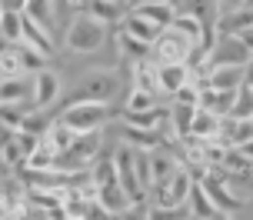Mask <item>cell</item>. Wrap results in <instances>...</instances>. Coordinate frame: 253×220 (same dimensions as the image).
Returning a JSON list of instances; mask_svg holds the SVG:
<instances>
[{
  "label": "cell",
  "mask_w": 253,
  "mask_h": 220,
  "mask_svg": "<svg viewBox=\"0 0 253 220\" xmlns=\"http://www.w3.org/2000/svg\"><path fill=\"white\" fill-rule=\"evenodd\" d=\"M193 183H197L193 170L180 164V167L173 170V174H170V177H167L160 187H153V190H150V204H164V207H183V204L190 200Z\"/></svg>",
  "instance_id": "cell-4"
},
{
  "label": "cell",
  "mask_w": 253,
  "mask_h": 220,
  "mask_svg": "<svg viewBox=\"0 0 253 220\" xmlns=\"http://www.w3.org/2000/svg\"><path fill=\"white\" fill-rule=\"evenodd\" d=\"M124 143L126 147H133V150H143V154H150L160 147V133H153V130H143V127H130L126 124L124 130Z\"/></svg>",
  "instance_id": "cell-24"
},
{
  "label": "cell",
  "mask_w": 253,
  "mask_h": 220,
  "mask_svg": "<svg viewBox=\"0 0 253 220\" xmlns=\"http://www.w3.org/2000/svg\"><path fill=\"white\" fill-rule=\"evenodd\" d=\"M130 87H140V90H150V93H157V97H164V90H160V64H157L153 57L133 60Z\"/></svg>",
  "instance_id": "cell-11"
},
{
  "label": "cell",
  "mask_w": 253,
  "mask_h": 220,
  "mask_svg": "<svg viewBox=\"0 0 253 220\" xmlns=\"http://www.w3.org/2000/svg\"><path fill=\"white\" fill-rule=\"evenodd\" d=\"M117 90H120V77L117 74H110V70H93L84 93L93 97V100H114Z\"/></svg>",
  "instance_id": "cell-16"
},
{
  "label": "cell",
  "mask_w": 253,
  "mask_h": 220,
  "mask_svg": "<svg viewBox=\"0 0 253 220\" xmlns=\"http://www.w3.org/2000/svg\"><path fill=\"white\" fill-rule=\"evenodd\" d=\"M30 77H34V107H43L47 110L60 97V77L53 70H47V67L37 70V74H30Z\"/></svg>",
  "instance_id": "cell-12"
},
{
  "label": "cell",
  "mask_w": 253,
  "mask_h": 220,
  "mask_svg": "<svg viewBox=\"0 0 253 220\" xmlns=\"http://www.w3.org/2000/svg\"><path fill=\"white\" fill-rule=\"evenodd\" d=\"M97 204H100L103 210H110V214H117V217H124V214H130V197H126V190L120 187V183H107V187H97Z\"/></svg>",
  "instance_id": "cell-18"
},
{
  "label": "cell",
  "mask_w": 253,
  "mask_h": 220,
  "mask_svg": "<svg viewBox=\"0 0 253 220\" xmlns=\"http://www.w3.org/2000/svg\"><path fill=\"white\" fill-rule=\"evenodd\" d=\"M133 13H140L143 20H150L153 27H160V30H167V27L173 24V17H177V3H173V0H150V3H143V7H137Z\"/></svg>",
  "instance_id": "cell-17"
},
{
  "label": "cell",
  "mask_w": 253,
  "mask_h": 220,
  "mask_svg": "<svg viewBox=\"0 0 253 220\" xmlns=\"http://www.w3.org/2000/svg\"><path fill=\"white\" fill-rule=\"evenodd\" d=\"M187 84H193L190 64H160V90H164V97H173Z\"/></svg>",
  "instance_id": "cell-14"
},
{
  "label": "cell",
  "mask_w": 253,
  "mask_h": 220,
  "mask_svg": "<svg viewBox=\"0 0 253 220\" xmlns=\"http://www.w3.org/2000/svg\"><path fill=\"white\" fill-rule=\"evenodd\" d=\"M237 150H240V157L253 167V137H250V140H243V143H237Z\"/></svg>",
  "instance_id": "cell-37"
},
{
  "label": "cell",
  "mask_w": 253,
  "mask_h": 220,
  "mask_svg": "<svg viewBox=\"0 0 253 220\" xmlns=\"http://www.w3.org/2000/svg\"><path fill=\"white\" fill-rule=\"evenodd\" d=\"M60 220H87V217H80V214H63Z\"/></svg>",
  "instance_id": "cell-42"
},
{
  "label": "cell",
  "mask_w": 253,
  "mask_h": 220,
  "mask_svg": "<svg viewBox=\"0 0 253 220\" xmlns=\"http://www.w3.org/2000/svg\"><path fill=\"white\" fill-rule=\"evenodd\" d=\"M120 27H124L126 34H133V37H140V40H147V44H153L157 40V34H160V27H153L150 20H143L140 13H126L124 20H120Z\"/></svg>",
  "instance_id": "cell-25"
},
{
  "label": "cell",
  "mask_w": 253,
  "mask_h": 220,
  "mask_svg": "<svg viewBox=\"0 0 253 220\" xmlns=\"http://www.w3.org/2000/svg\"><path fill=\"white\" fill-rule=\"evenodd\" d=\"M153 107H160V97L157 93L130 87V93H126V114H143V110H153Z\"/></svg>",
  "instance_id": "cell-29"
},
{
  "label": "cell",
  "mask_w": 253,
  "mask_h": 220,
  "mask_svg": "<svg viewBox=\"0 0 253 220\" xmlns=\"http://www.w3.org/2000/svg\"><path fill=\"white\" fill-rule=\"evenodd\" d=\"M20 47V64H24V74H37V70H43L47 67V57L43 53H37L34 47H27V44H17Z\"/></svg>",
  "instance_id": "cell-35"
},
{
  "label": "cell",
  "mask_w": 253,
  "mask_h": 220,
  "mask_svg": "<svg viewBox=\"0 0 253 220\" xmlns=\"http://www.w3.org/2000/svg\"><path fill=\"white\" fill-rule=\"evenodd\" d=\"M193 114H197V104H180V100L170 104V130H173V137H177V140L190 133Z\"/></svg>",
  "instance_id": "cell-22"
},
{
  "label": "cell",
  "mask_w": 253,
  "mask_h": 220,
  "mask_svg": "<svg viewBox=\"0 0 253 220\" xmlns=\"http://www.w3.org/2000/svg\"><path fill=\"white\" fill-rule=\"evenodd\" d=\"M77 137H80V133H74V130L67 127V124H63L60 117H57V120H50V127H47V133H43L40 140L47 143V147H50L53 154H67V150L74 147V140H77Z\"/></svg>",
  "instance_id": "cell-19"
},
{
  "label": "cell",
  "mask_w": 253,
  "mask_h": 220,
  "mask_svg": "<svg viewBox=\"0 0 253 220\" xmlns=\"http://www.w3.org/2000/svg\"><path fill=\"white\" fill-rule=\"evenodd\" d=\"M90 180L97 187H107V183H117V164H114V154H97V160L90 164Z\"/></svg>",
  "instance_id": "cell-27"
},
{
  "label": "cell",
  "mask_w": 253,
  "mask_h": 220,
  "mask_svg": "<svg viewBox=\"0 0 253 220\" xmlns=\"http://www.w3.org/2000/svg\"><path fill=\"white\" fill-rule=\"evenodd\" d=\"M243 84V67H210L203 74V87L213 90H240Z\"/></svg>",
  "instance_id": "cell-15"
},
{
  "label": "cell",
  "mask_w": 253,
  "mask_h": 220,
  "mask_svg": "<svg viewBox=\"0 0 253 220\" xmlns=\"http://www.w3.org/2000/svg\"><path fill=\"white\" fill-rule=\"evenodd\" d=\"M114 164H117V183L126 190L130 197V207H147L150 204V190L140 180V167H137V150L120 143L114 150Z\"/></svg>",
  "instance_id": "cell-3"
},
{
  "label": "cell",
  "mask_w": 253,
  "mask_h": 220,
  "mask_svg": "<svg viewBox=\"0 0 253 220\" xmlns=\"http://www.w3.org/2000/svg\"><path fill=\"white\" fill-rule=\"evenodd\" d=\"M24 13L30 17V20H37L40 27L53 30V20H57V7H53V0H27Z\"/></svg>",
  "instance_id": "cell-26"
},
{
  "label": "cell",
  "mask_w": 253,
  "mask_h": 220,
  "mask_svg": "<svg viewBox=\"0 0 253 220\" xmlns=\"http://www.w3.org/2000/svg\"><path fill=\"white\" fill-rule=\"evenodd\" d=\"M147 220H193L190 207H164V204H147Z\"/></svg>",
  "instance_id": "cell-33"
},
{
  "label": "cell",
  "mask_w": 253,
  "mask_h": 220,
  "mask_svg": "<svg viewBox=\"0 0 253 220\" xmlns=\"http://www.w3.org/2000/svg\"><path fill=\"white\" fill-rule=\"evenodd\" d=\"M200 183H203V190L210 194V200H213V207L220 210V214H233V210L243 207V197L233 194V187H230L227 180H216V167L203 170V174H200Z\"/></svg>",
  "instance_id": "cell-7"
},
{
  "label": "cell",
  "mask_w": 253,
  "mask_h": 220,
  "mask_svg": "<svg viewBox=\"0 0 253 220\" xmlns=\"http://www.w3.org/2000/svg\"><path fill=\"white\" fill-rule=\"evenodd\" d=\"M17 44H27V47H34L37 53H43L47 60L53 57V50H57V44H53V30H47V27H40L37 20H30L24 13V27H20V40Z\"/></svg>",
  "instance_id": "cell-10"
},
{
  "label": "cell",
  "mask_w": 253,
  "mask_h": 220,
  "mask_svg": "<svg viewBox=\"0 0 253 220\" xmlns=\"http://www.w3.org/2000/svg\"><path fill=\"white\" fill-rule=\"evenodd\" d=\"M210 220H230V217H227V214H213Z\"/></svg>",
  "instance_id": "cell-43"
},
{
  "label": "cell",
  "mask_w": 253,
  "mask_h": 220,
  "mask_svg": "<svg viewBox=\"0 0 253 220\" xmlns=\"http://www.w3.org/2000/svg\"><path fill=\"white\" fill-rule=\"evenodd\" d=\"M237 100V90H213V87H200V107L216 117H230V107Z\"/></svg>",
  "instance_id": "cell-20"
},
{
  "label": "cell",
  "mask_w": 253,
  "mask_h": 220,
  "mask_svg": "<svg viewBox=\"0 0 253 220\" xmlns=\"http://www.w3.org/2000/svg\"><path fill=\"white\" fill-rule=\"evenodd\" d=\"M143 3H150V0H124L126 10H137V7H143Z\"/></svg>",
  "instance_id": "cell-41"
},
{
  "label": "cell",
  "mask_w": 253,
  "mask_h": 220,
  "mask_svg": "<svg viewBox=\"0 0 253 220\" xmlns=\"http://www.w3.org/2000/svg\"><path fill=\"white\" fill-rule=\"evenodd\" d=\"M187 207H190V214H193V220H210L213 214H220V210L213 207V200H210V194L203 190V183H200V180L193 183V190H190Z\"/></svg>",
  "instance_id": "cell-23"
},
{
  "label": "cell",
  "mask_w": 253,
  "mask_h": 220,
  "mask_svg": "<svg viewBox=\"0 0 253 220\" xmlns=\"http://www.w3.org/2000/svg\"><path fill=\"white\" fill-rule=\"evenodd\" d=\"M103 37H107V24H100L97 17L84 10L70 20L67 34H63V47L70 53H97L103 47Z\"/></svg>",
  "instance_id": "cell-2"
},
{
  "label": "cell",
  "mask_w": 253,
  "mask_h": 220,
  "mask_svg": "<svg viewBox=\"0 0 253 220\" xmlns=\"http://www.w3.org/2000/svg\"><path fill=\"white\" fill-rule=\"evenodd\" d=\"M223 120H227V117H216V114H210V110L197 107L187 137H197V140H220V133H223Z\"/></svg>",
  "instance_id": "cell-13"
},
{
  "label": "cell",
  "mask_w": 253,
  "mask_h": 220,
  "mask_svg": "<svg viewBox=\"0 0 253 220\" xmlns=\"http://www.w3.org/2000/svg\"><path fill=\"white\" fill-rule=\"evenodd\" d=\"M24 74V64H20V47L17 44H7L0 50V77H17Z\"/></svg>",
  "instance_id": "cell-31"
},
{
  "label": "cell",
  "mask_w": 253,
  "mask_h": 220,
  "mask_svg": "<svg viewBox=\"0 0 253 220\" xmlns=\"http://www.w3.org/2000/svg\"><path fill=\"white\" fill-rule=\"evenodd\" d=\"M0 104H24V107H34V77H30V74L0 77Z\"/></svg>",
  "instance_id": "cell-9"
},
{
  "label": "cell",
  "mask_w": 253,
  "mask_h": 220,
  "mask_svg": "<svg viewBox=\"0 0 253 220\" xmlns=\"http://www.w3.org/2000/svg\"><path fill=\"white\" fill-rule=\"evenodd\" d=\"M47 127H50V114H47L43 107H30V110H27V117H24V127H20V130L34 133V137H43V133H47Z\"/></svg>",
  "instance_id": "cell-32"
},
{
  "label": "cell",
  "mask_w": 253,
  "mask_h": 220,
  "mask_svg": "<svg viewBox=\"0 0 253 220\" xmlns=\"http://www.w3.org/2000/svg\"><path fill=\"white\" fill-rule=\"evenodd\" d=\"M117 47H120V53H126V57L140 60V57H150V47H153V44L133 37V34H126L124 27H120V30H117Z\"/></svg>",
  "instance_id": "cell-28"
},
{
  "label": "cell",
  "mask_w": 253,
  "mask_h": 220,
  "mask_svg": "<svg viewBox=\"0 0 253 220\" xmlns=\"http://www.w3.org/2000/svg\"><path fill=\"white\" fill-rule=\"evenodd\" d=\"M213 3H216V17H227L233 10H243L250 0H213Z\"/></svg>",
  "instance_id": "cell-36"
},
{
  "label": "cell",
  "mask_w": 253,
  "mask_h": 220,
  "mask_svg": "<svg viewBox=\"0 0 253 220\" xmlns=\"http://www.w3.org/2000/svg\"><path fill=\"white\" fill-rule=\"evenodd\" d=\"M24 3H27V0H0L3 10H24Z\"/></svg>",
  "instance_id": "cell-39"
},
{
  "label": "cell",
  "mask_w": 253,
  "mask_h": 220,
  "mask_svg": "<svg viewBox=\"0 0 253 220\" xmlns=\"http://www.w3.org/2000/svg\"><path fill=\"white\" fill-rule=\"evenodd\" d=\"M60 120L74 133H100L110 120H114V110H110V100H93V97H84V100H74L70 107H63Z\"/></svg>",
  "instance_id": "cell-1"
},
{
  "label": "cell",
  "mask_w": 253,
  "mask_h": 220,
  "mask_svg": "<svg viewBox=\"0 0 253 220\" xmlns=\"http://www.w3.org/2000/svg\"><path fill=\"white\" fill-rule=\"evenodd\" d=\"M193 50H197L193 40H187L173 27H167V30L157 34V40H153V47H150V57L157 64H190Z\"/></svg>",
  "instance_id": "cell-5"
},
{
  "label": "cell",
  "mask_w": 253,
  "mask_h": 220,
  "mask_svg": "<svg viewBox=\"0 0 253 220\" xmlns=\"http://www.w3.org/2000/svg\"><path fill=\"white\" fill-rule=\"evenodd\" d=\"M100 154V143H97V133H84V137H77L74 147L60 154V167L67 170H90V164L97 160Z\"/></svg>",
  "instance_id": "cell-8"
},
{
  "label": "cell",
  "mask_w": 253,
  "mask_h": 220,
  "mask_svg": "<svg viewBox=\"0 0 253 220\" xmlns=\"http://www.w3.org/2000/svg\"><path fill=\"white\" fill-rule=\"evenodd\" d=\"M0 17H3V7H0Z\"/></svg>",
  "instance_id": "cell-44"
},
{
  "label": "cell",
  "mask_w": 253,
  "mask_h": 220,
  "mask_svg": "<svg viewBox=\"0 0 253 220\" xmlns=\"http://www.w3.org/2000/svg\"><path fill=\"white\" fill-rule=\"evenodd\" d=\"M230 117L233 120H253V90H247L240 84V90H237V100L230 107Z\"/></svg>",
  "instance_id": "cell-34"
},
{
  "label": "cell",
  "mask_w": 253,
  "mask_h": 220,
  "mask_svg": "<svg viewBox=\"0 0 253 220\" xmlns=\"http://www.w3.org/2000/svg\"><path fill=\"white\" fill-rule=\"evenodd\" d=\"M243 87H247V90H253V60L243 67Z\"/></svg>",
  "instance_id": "cell-38"
},
{
  "label": "cell",
  "mask_w": 253,
  "mask_h": 220,
  "mask_svg": "<svg viewBox=\"0 0 253 220\" xmlns=\"http://www.w3.org/2000/svg\"><path fill=\"white\" fill-rule=\"evenodd\" d=\"M20 27H24V10H3V17H0V37L7 44H17L20 40Z\"/></svg>",
  "instance_id": "cell-30"
},
{
  "label": "cell",
  "mask_w": 253,
  "mask_h": 220,
  "mask_svg": "<svg viewBox=\"0 0 253 220\" xmlns=\"http://www.w3.org/2000/svg\"><path fill=\"white\" fill-rule=\"evenodd\" d=\"M84 10H87L90 17H97L100 24H120V20L126 17L124 0H87Z\"/></svg>",
  "instance_id": "cell-21"
},
{
  "label": "cell",
  "mask_w": 253,
  "mask_h": 220,
  "mask_svg": "<svg viewBox=\"0 0 253 220\" xmlns=\"http://www.w3.org/2000/svg\"><path fill=\"white\" fill-rule=\"evenodd\" d=\"M253 60V53H250V47L243 44L237 34H220L216 37V44H213V50L207 53V70L210 67H247Z\"/></svg>",
  "instance_id": "cell-6"
},
{
  "label": "cell",
  "mask_w": 253,
  "mask_h": 220,
  "mask_svg": "<svg viewBox=\"0 0 253 220\" xmlns=\"http://www.w3.org/2000/svg\"><path fill=\"white\" fill-rule=\"evenodd\" d=\"M237 37H240L243 44H247V47H250V53H253V27H247V30H240V34H237Z\"/></svg>",
  "instance_id": "cell-40"
}]
</instances>
